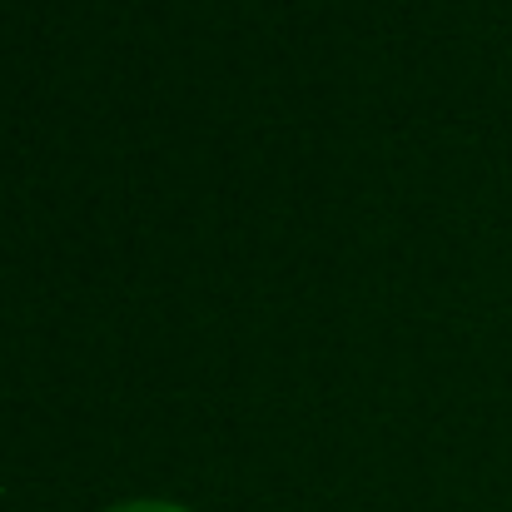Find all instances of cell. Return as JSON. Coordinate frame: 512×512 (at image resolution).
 I'll list each match as a JSON object with an SVG mask.
<instances>
[{
	"label": "cell",
	"mask_w": 512,
	"mask_h": 512,
	"mask_svg": "<svg viewBox=\"0 0 512 512\" xmlns=\"http://www.w3.org/2000/svg\"><path fill=\"white\" fill-rule=\"evenodd\" d=\"M105 512H189V508L160 503V498H135V503H115V508H105Z\"/></svg>",
	"instance_id": "6da1fadb"
}]
</instances>
